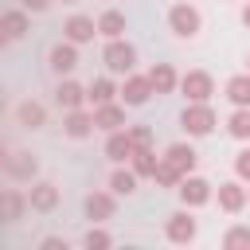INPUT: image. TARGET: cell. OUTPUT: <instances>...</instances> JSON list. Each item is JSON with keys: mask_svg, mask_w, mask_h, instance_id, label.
Here are the masks:
<instances>
[{"mask_svg": "<svg viewBox=\"0 0 250 250\" xmlns=\"http://www.w3.org/2000/svg\"><path fill=\"white\" fill-rule=\"evenodd\" d=\"M176 195H180V203H184V207H191V211H195V207H203V203H211V199H215V184L191 172V176H184V180H180Z\"/></svg>", "mask_w": 250, "mask_h": 250, "instance_id": "5", "label": "cell"}, {"mask_svg": "<svg viewBox=\"0 0 250 250\" xmlns=\"http://www.w3.org/2000/svg\"><path fill=\"white\" fill-rule=\"evenodd\" d=\"M121 98V86L113 82V74H102L90 82V105H105V102H117Z\"/></svg>", "mask_w": 250, "mask_h": 250, "instance_id": "22", "label": "cell"}, {"mask_svg": "<svg viewBox=\"0 0 250 250\" xmlns=\"http://www.w3.org/2000/svg\"><path fill=\"white\" fill-rule=\"evenodd\" d=\"M55 102H59L62 113H66V109H82V105H90V86H82V82H74V78H59Z\"/></svg>", "mask_w": 250, "mask_h": 250, "instance_id": "10", "label": "cell"}, {"mask_svg": "<svg viewBox=\"0 0 250 250\" xmlns=\"http://www.w3.org/2000/svg\"><path fill=\"white\" fill-rule=\"evenodd\" d=\"M47 66H51V74L70 78V74H74V66H78V43H70V39L55 43V47L47 51Z\"/></svg>", "mask_w": 250, "mask_h": 250, "instance_id": "8", "label": "cell"}, {"mask_svg": "<svg viewBox=\"0 0 250 250\" xmlns=\"http://www.w3.org/2000/svg\"><path fill=\"white\" fill-rule=\"evenodd\" d=\"M98 129V121H94V109H66L62 113V133L70 137V141H86L90 133Z\"/></svg>", "mask_w": 250, "mask_h": 250, "instance_id": "11", "label": "cell"}, {"mask_svg": "<svg viewBox=\"0 0 250 250\" xmlns=\"http://www.w3.org/2000/svg\"><path fill=\"white\" fill-rule=\"evenodd\" d=\"M180 94H184V102H211L215 78L207 70H188V74H180Z\"/></svg>", "mask_w": 250, "mask_h": 250, "instance_id": "6", "label": "cell"}, {"mask_svg": "<svg viewBox=\"0 0 250 250\" xmlns=\"http://www.w3.org/2000/svg\"><path fill=\"white\" fill-rule=\"evenodd\" d=\"M55 0H20V8H27V12H47Z\"/></svg>", "mask_w": 250, "mask_h": 250, "instance_id": "34", "label": "cell"}, {"mask_svg": "<svg viewBox=\"0 0 250 250\" xmlns=\"http://www.w3.org/2000/svg\"><path fill=\"white\" fill-rule=\"evenodd\" d=\"M180 180H184V172H180V168H172V164L160 156V164H156V172H152V184H156V188H172V191H176V188H180Z\"/></svg>", "mask_w": 250, "mask_h": 250, "instance_id": "29", "label": "cell"}, {"mask_svg": "<svg viewBox=\"0 0 250 250\" xmlns=\"http://www.w3.org/2000/svg\"><path fill=\"white\" fill-rule=\"evenodd\" d=\"M164 160H168L172 168H180L184 176H191V172H195V164H199V152H195L188 141H172V145L164 148Z\"/></svg>", "mask_w": 250, "mask_h": 250, "instance_id": "16", "label": "cell"}, {"mask_svg": "<svg viewBox=\"0 0 250 250\" xmlns=\"http://www.w3.org/2000/svg\"><path fill=\"white\" fill-rule=\"evenodd\" d=\"M148 82H152L156 94H176L180 90V74H176L172 62H152L148 66Z\"/></svg>", "mask_w": 250, "mask_h": 250, "instance_id": "19", "label": "cell"}, {"mask_svg": "<svg viewBox=\"0 0 250 250\" xmlns=\"http://www.w3.org/2000/svg\"><path fill=\"white\" fill-rule=\"evenodd\" d=\"M164 238L176 242V246H188V242L199 238V219L191 215V207H180V211H172L164 219Z\"/></svg>", "mask_w": 250, "mask_h": 250, "instance_id": "4", "label": "cell"}, {"mask_svg": "<svg viewBox=\"0 0 250 250\" xmlns=\"http://www.w3.org/2000/svg\"><path fill=\"white\" fill-rule=\"evenodd\" d=\"M43 250H66V242H62V238H55V234H51V238H43Z\"/></svg>", "mask_w": 250, "mask_h": 250, "instance_id": "35", "label": "cell"}, {"mask_svg": "<svg viewBox=\"0 0 250 250\" xmlns=\"http://www.w3.org/2000/svg\"><path fill=\"white\" fill-rule=\"evenodd\" d=\"M82 207H86V219L90 223H105V219H113V211H117V191L109 188V191H90L86 199H82Z\"/></svg>", "mask_w": 250, "mask_h": 250, "instance_id": "12", "label": "cell"}, {"mask_svg": "<svg viewBox=\"0 0 250 250\" xmlns=\"http://www.w3.org/2000/svg\"><path fill=\"white\" fill-rule=\"evenodd\" d=\"M223 94H227V102H230V105H250V70L230 74V78H227V86H223Z\"/></svg>", "mask_w": 250, "mask_h": 250, "instance_id": "24", "label": "cell"}, {"mask_svg": "<svg viewBox=\"0 0 250 250\" xmlns=\"http://www.w3.org/2000/svg\"><path fill=\"white\" fill-rule=\"evenodd\" d=\"M102 62H105V70L109 74H133L137 70V47L121 35V39H105V51H102Z\"/></svg>", "mask_w": 250, "mask_h": 250, "instance_id": "1", "label": "cell"}, {"mask_svg": "<svg viewBox=\"0 0 250 250\" xmlns=\"http://www.w3.org/2000/svg\"><path fill=\"white\" fill-rule=\"evenodd\" d=\"M227 133L234 141H250V105H234V113L227 117Z\"/></svg>", "mask_w": 250, "mask_h": 250, "instance_id": "26", "label": "cell"}, {"mask_svg": "<svg viewBox=\"0 0 250 250\" xmlns=\"http://www.w3.org/2000/svg\"><path fill=\"white\" fill-rule=\"evenodd\" d=\"M129 164H133V172H137L141 180H152V172H156V164H160V156H156L152 148H137Z\"/></svg>", "mask_w": 250, "mask_h": 250, "instance_id": "27", "label": "cell"}, {"mask_svg": "<svg viewBox=\"0 0 250 250\" xmlns=\"http://www.w3.org/2000/svg\"><path fill=\"white\" fill-rule=\"evenodd\" d=\"M234 176L250 184V148H238L234 152Z\"/></svg>", "mask_w": 250, "mask_h": 250, "instance_id": "33", "label": "cell"}, {"mask_svg": "<svg viewBox=\"0 0 250 250\" xmlns=\"http://www.w3.org/2000/svg\"><path fill=\"white\" fill-rule=\"evenodd\" d=\"M156 90H152V82H148V70L145 74H125V82H121V102L129 105V109H137V105H145L148 98H152Z\"/></svg>", "mask_w": 250, "mask_h": 250, "instance_id": "9", "label": "cell"}, {"mask_svg": "<svg viewBox=\"0 0 250 250\" xmlns=\"http://www.w3.org/2000/svg\"><path fill=\"white\" fill-rule=\"evenodd\" d=\"M129 129V137H133V148H152V125H125Z\"/></svg>", "mask_w": 250, "mask_h": 250, "instance_id": "32", "label": "cell"}, {"mask_svg": "<svg viewBox=\"0 0 250 250\" xmlns=\"http://www.w3.org/2000/svg\"><path fill=\"white\" fill-rule=\"evenodd\" d=\"M27 27H31L27 8H8V12L0 16V31H4V39H23Z\"/></svg>", "mask_w": 250, "mask_h": 250, "instance_id": "21", "label": "cell"}, {"mask_svg": "<svg viewBox=\"0 0 250 250\" xmlns=\"http://www.w3.org/2000/svg\"><path fill=\"white\" fill-rule=\"evenodd\" d=\"M62 4H78V0H62Z\"/></svg>", "mask_w": 250, "mask_h": 250, "instance_id": "38", "label": "cell"}, {"mask_svg": "<svg viewBox=\"0 0 250 250\" xmlns=\"http://www.w3.org/2000/svg\"><path fill=\"white\" fill-rule=\"evenodd\" d=\"M125 102L117 98V102H105V105H94V121H98V129L102 133H113V129H125L129 121H125Z\"/></svg>", "mask_w": 250, "mask_h": 250, "instance_id": "15", "label": "cell"}, {"mask_svg": "<svg viewBox=\"0 0 250 250\" xmlns=\"http://www.w3.org/2000/svg\"><path fill=\"white\" fill-rule=\"evenodd\" d=\"M215 199H219V211L238 215L242 207H250V188H246V180H227V184H219Z\"/></svg>", "mask_w": 250, "mask_h": 250, "instance_id": "7", "label": "cell"}, {"mask_svg": "<svg viewBox=\"0 0 250 250\" xmlns=\"http://www.w3.org/2000/svg\"><path fill=\"white\" fill-rule=\"evenodd\" d=\"M215 125H219V117H215L211 102H188L180 113V129L188 137H207V133H215Z\"/></svg>", "mask_w": 250, "mask_h": 250, "instance_id": "2", "label": "cell"}, {"mask_svg": "<svg viewBox=\"0 0 250 250\" xmlns=\"http://www.w3.org/2000/svg\"><path fill=\"white\" fill-rule=\"evenodd\" d=\"M223 250H250V227H230L227 234H223Z\"/></svg>", "mask_w": 250, "mask_h": 250, "instance_id": "30", "label": "cell"}, {"mask_svg": "<svg viewBox=\"0 0 250 250\" xmlns=\"http://www.w3.org/2000/svg\"><path fill=\"white\" fill-rule=\"evenodd\" d=\"M27 203H31V211L51 215V211L59 207V188H55L51 180H35V184L27 188Z\"/></svg>", "mask_w": 250, "mask_h": 250, "instance_id": "14", "label": "cell"}, {"mask_svg": "<svg viewBox=\"0 0 250 250\" xmlns=\"http://www.w3.org/2000/svg\"><path fill=\"white\" fill-rule=\"evenodd\" d=\"M94 35H98V20L94 16H82V12H74L66 23H62V39H70V43H94Z\"/></svg>", "mask_w": 250, "mask_h": 250, "instance_id": "13", "label": "cell"}, {"mask_svg": "<svg viewBox=\"0 0 250 250\" xmlns=\"http://www.w3.org/2000/svg\"><path fill=\"white\" fill-rule=\"evenodd\" d=\"M0 215H4V223H16V219H23V211L31 207L27 203V191H16V188H8L4 195H0Z\"/></svg>", "mask_w": 250, "mask_h": 250, "instance_id": "23", "label": "cell"}, {"mask_svg": "<svg viewBox=\"0 0 250 250\" xmlns=\"http://www.w3.org/2000/svg\"><path fill=\"white\" fill-rule=\"evenodd\" d=\"M246 70H250V55H246Z\"/></svg>", "mask_w": 250, "mask_h": 250, "instance_id": "37", "label": "cell"}, {"mask_svg": "<svg viewBox=\"0 0 250 250\" xmlns=\"http://www.w3.org/2000/svg\"><path fill=\"white\" fill-rule=\"evenodd\" d=\"M133 137H129V129H113V133H105V156L113 160V164H125V160H133Z\"/></svg>", "mask_w": 250, "mask_h": 250, "instance_id": "18", "label": "cell"}, {"mask_svg": "<svg viewBox=\"0 0 250 250\" xmlns=\"http://www.w3.org/2000/svg\"><path fill=\"white\" fill-rule=\"evenodd\" d=\"M98 35H102V39H121V35H125V12L105 8V12L98 16Z\"/></svg>", "mask_w": 250, "mask_h": 250, "instance_id": "25", "label": "cell"}, {"mask_svg": "<svg viewBox=\"0 0 250 250\" xmlns=\"http://www.w3.org/2000/svg\"><path fill=\"white\" fill-rule=\"evenodd\" d=\"M137 180H141V176L133 172V164H129V168H113V176H109V188H113L117 195H133V191H137Z\"/></svg>", "mask_w": 250, "mask_h": 250, "instance_id": "28", "label": "cell"}, {"mask_svg": "<svg viewBox=\"0 0 250 250\" xmlns=\"http://www.w3.org/2000/svg\"><path fill=\"white\" fill-rule=\"evenodd\" d=\"M16 121H20L23 129H43V125H47V105L35 102V98H23V102L16 105Z\"/></svg>", "mask_w": 250, "mask_h": 250, "instance_id": "20", "label": "cell"}, {"mask_svg": "<svg viewBox=\"0 0 250 250\" xmlns=\"http://www.w3.org/2000/svg\"><path fill=\"white\" fill-rule=\"evenodd\" d=\"M199 27H203V16H199V8H195V4L180 0V4H172V8H168V31H172L176 39H195V35H199Z\"/></svg>", "mask_w": 250, "mask_h": 250, "instance_id": "3", "label": "cell"}, {"mask_svg": "<svg viewBox=\"0 0 250 250\" xmlns=\"http://www.w3.org/2000/svg\"><path fill=\"white\" fill-rule=\"evenodd\" d=\"M82 242H86V250H105V246H113V234H109V230H102V227H90Z\"/></svg>", "mask_w": 250, "mask_h": 250, "instance_id": "31", "label": "cell"}, {"mask_svg": "<svg viewBox=\"0 0 250 250\" xmlns=\"http://www.w3.org/2000/svg\"><path fill=\"white\" fill-rule=\"evenodd\" d=\"M4 172H8L12 180H35V176H39V160L20 148V152H8V156H4Z\"/></svg>", "mask_w": 250, "mask_h": 250, "instance_id": "17", "label": "cell"}, {"mask_svg": "<svg viewBox=\"0 0 250 250\" xmlns=\"http://www.w3.org/2000/svg\"><path fill=\"white\" fill-rule=\"evenodd\" d=\"M242 27H246V31H250V0H246V4H242Z\"/></svg>", "mask_w": 250, "mask_h": 250, "instance_id": "36", "label": "cell"}]
</instances>
